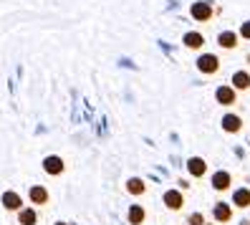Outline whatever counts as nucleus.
I'll list each match as a JSON object with an SVG mask.
<instances>
[{"instance_id":"nucleus-1","label":"nucleus","mask_w":250,"mask_h":225,"mask_svg":"<svg viewBox=\"0 0 250 225\" xmlns=\"http://www.w3.org/2000/svg\"><path fill=\"white\" fill-rule=\"evenodd\" d=\"M197 66H200V71H205V73H215L217 66H220V61H217V56L208 53V56H202L200 61H197Z\"/></svg>"},{"instance_id":"nucleus-2","label":"nucleus","mask_w":250,"mask_h":225,"mask_svg":"<svg viewBox=\"0 0 250 225\" xmlns=\"http://www.w3.org/2000/svg\"><path fill=\"white\" fill-rule=\"evenodd\" d=\"M187 170H189V175L202 177V175H205V170H208V164H205V159H200V157H192V159L187 162Z\"/></svg>"},{"instance_id":"nucleus-3","label":"nucleus","mask_w":250,"mask_h":225,"mask_svg":"<svg viewBox=\"0 0 250 225\" xmlns=\"http://www.w3.org/2000/svg\"><path fill=\"white\" fill-rule=\"evenodd\" d=\"M212 16V8L208 5V3H195L192 5V18H197V21H208Z\"/></svg>"},{"instance_id":"nucleus-4","label":"nucleus","mask_w":250,"mask_h":225,"mask_svg":"<svg viewBox=\"0 0 250 225\" xmlns=\"http://www.w3.org/2000/svg\"><path fill=\"white\" fill-rule=\"evenodd\" d=\"M165 205H167L169 210H180V207H182V195H180L177 190L165 192Z\"/></svg>"},{"instance_id":"nucleus-5","label":"nucleus","mask_w":250,"mask_h":225,"mask_svg":"<svg viewBox=\"0 0 250 225\" xmlns=\"http://www.w3.org/2000/svg\"><path fill=\"white\" fill-rule=\"evenodd\" d=\"M232 218V210H230V205L228 202H217L215 205V220H220V223H228Z\"/></svg>"},{"instance_id":"nucleus-6","label":"nucleus","mask_w":250,"mask_h":225,"mask_svg":"<svg viewBox=\"0 0 250 225\" xmlns=\"http://www.w3.org/2000/svg\"><path fill=\"white\" fill-rule=\"evenodd\" d=\"M3 205H5L8 210H21L23 200H21L18 192H5V195H3Z\"/></svg>"},{"instance_id":"nucleus-7","label":"nucleus","mask_w":250,"mask_h":225,"mask_svg":"<svg viewBox=\"0 0 250 225\" xmlns=\"http://www.w3.org/2000/svg\"><path fill=\"white\" fill-rule=\"evenodd\" d=\"M43 170H46L48 175H58L63 170V162H61V157H48L46 162H43Z\"/></svg>"},{"instance_id":"nucleus-8","label":"nucleus","mask_w":250,"mask_h":225,"mask_svg":"<svg viewBox=\"0 0 250 225\" xmlns=\"http://www.w3.org/2000/svg\"><path fill=\"white\" fill-rule=\"evenodd\" d=\"M212 187H215V190H228V187H230V175H228V172H215Z\"/></svg>"},{"instance_id":"nucleus-9","label":"nucleus","mask_w":250,"mask_h":225,"mask_svg":"<svg viewBox=\"0 0 250 225\" xmlns=\"http://www.w3.org/2000/svg\"><path fill=\"white\" fill-rule=\"evenodd\" d=\"M217 101H220V104H225V107H228V104H235V91H232L230 86L217 89Z\"/></svg>"},{"instance_id":"nucleus-10","label":"nucleus","mask_w":250,"mask_h":225,"mask_svg":"<svg viewBox=\"0 0 250 225\" xmlns=\"http://www.w3.org/2000/svg\"><path fill=\"white\" fill-rule=\"evenodd\" d=\"M129 223H131V225H142V223H144V207H142V205H131V210H129Z\"/></svg>"},{"instance_id":"nucleus-11","label":"nucleus","mask_w":250,"mask_h":225,"mask_svg":"<svg viewBox=\"0 0 250 225\" xmlns=\"http://www.w3.org/2000/svg\"><path fill=\"white\" fill-rule=\"evenodd\" d=\"M232 202L238 205V207H248V205H250V190H245V187L238 190V192L232 195Z\"/></svg>"},{"instance_id":"nucleus-12","label":"nucleus","mask_w":250,"mask_h":225,"mask_svg":"<svg viewBox=\"0 0 250 225\" xmlns=\"http://www.w3.org/2000/svg\"><path fill=\"white\" fill-rule=\"evenodd\" d=\"M220 46H223V48H235V46H238V36H235V33H230V31H225V33H220Z\"/></svg>"},{"instance_id":"nucleus-13","label":"nucleus","mask_w":250,"mask_h":225,"mask_svg":"<svg viewBox=\"0 0 250 225\" xmlns=\"http://www.w3.org/2000/svg\"><path fill=\"white\" fill-rule=\"evenodd\" d=\"M223 129H225V132H238V129H240V119L228 114V116L223 119Z\"/></svg>"},{"instance_id":"nucleus-14","label":"nucleus","mask_w":250,"mask_h":225,"mask_svg":"<svg viewBox=\"0 0 250 225\" xmlns=\"http://www.w3.org/2000/svg\"><path fill=\"white\" fill-rule=\"evenodd\" d=\"M232 84L238 86V89H248L250 86V76H248L245 71H240V73H235V76H232Z\"/></svg>"},{"instance_id":"nucleus-15","label":"nucleus","mask_w":250,"mask_h":225,"mask_svg":"<svg viewBox=\"0 0 250 225\" xmlns=\"http://www.w3.org/2000/svg\"><path fill=\"white\" fill-rule=\"evenodd\" d=\"M185 43H187L189 48H200L205 41H202V36H200V33H187V36H185Z\"/></svg>"},{"instance_id":"nucleus-16","label":"nucleus","mask_w":250,"mask_h":225,"mask_svg":"<svg viewBox=\"0 0 250 225\" xmlns=\"http://www.w3.org/2000/svg\"><path fill=\"white\" fill-rule=\"evenodd\" d=\"M31 200H33V202H46V200H48V192L43 190V187H33V190H31Z\"/></svg>"},{"instance_id":"nucleus-17","label":"nucleus","mask_w":250,"mask_h":225,"mask_svg":"<svg viewBox=\"0 0 250 225\" xmlns=\"http://www.w3.org/2000/svg\"><path fill=\"white\" fill-rule=\"evenodd\" d=\"M126 190L131 192V195H142L144 192V182H142V180H129V185H126Z\"/></svg>"},{"instance_id":"nucleus-18","label":"nucleus","mask_w":250,"mask_h":225,"mask_svg":"<svg viewBox=\"0 0 250 225\" xmlns=\"http://www.w3.org/2000/svg\"><path fill=\"white\" fill-rule=\"evenodd\" d=\"M33 223H36V213H33V210L31 207L21 210V225H33Z\"/></svg>"},{"instance_id":"nucleus-19","label":"nucleus","mask_w":250,"mask_h":225,"mask_svg":"<svg viewBox=\"0 0 250 225\" xmlns=\"http://www.w3.org/2000/svg\"><path fill=\"white\" fill-rule=\"evenodd\" d=\"M205 223V218L200 215V213H192V215H189V225H202Z\"/></svg>"},{"instance_id":"nucleus-20","label":"nucleus","mask_w":250,"mask_h":225,"mask_svg":"<svg viewBox=\"0 0 250 225\" xmlns=\"http://www.w3.org/2000/svg\"><path fill=\"white\" fill-rule=\"evenodd\" d=\"M243 36H245V38H250V21L243 25Z\"/></svg>"},{"instance_id":"nucleus-21","label":"nucleus","mask_w":250,"mask_h":225,"mask_svg":"<svg viewBox=\"0 0 250 225\" xmlns=\"http://www.w3.org/2000/svg\"><path fill=\"white\" fill-rule=\"evenodd\" d=\"M243 225H250V220H243Z\"/></svg>"},{"instance_id":"nucleus-22","label":"nucleus","mask_w":250,"mask_h":225,"mask_svg":"<svg viewBox=\"0 0 250 225\" xmlns=\"http://www.w3.org/2000/svg\"><path fill=\"white\" fill-rule=\"evenodd\" d=\"M58 225H63V223H58Z\"/></svg>"}]
</instances>
